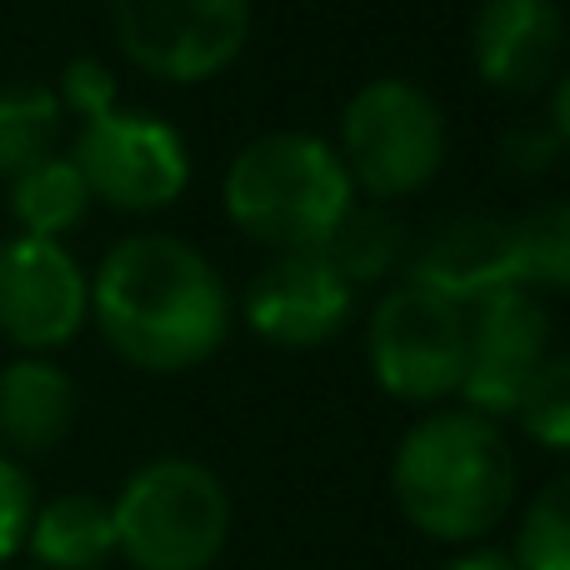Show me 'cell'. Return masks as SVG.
I'll return each mask as SVG.
<instances>
[{"mask_svg": "<svg viewBox=\"0 0 570 570\" xmlns=\"http://www.w3.org/2000/svg\"><path fill=\"white\" fill-rule=\"evenodd\" d=\"M90 321L126 365L180 375L206 365L230 331V295L196 246L180 236H126L90 281Z\"/></svg>", "mask_w": 570, "mask_h": 570, "instance_id": "obj_1", "label": "cell"}, {"mask_svg": "<svg viewBox=\"0 0 570 570\" xmlns=\"http://www.w3.org/2000/svg\"><path fill=\"white\" fill-rule=\"evenodd\" d=\"M391 495L421 535L475 546L515 501V455L501 421L441 405L401 435L391 455Z\"/></svg>", "mask_w": 570, "mask_h": 570, "instance_id": "obj_2", "label": "cell"}, {"mask_svg": "<svg viewBox=\"0 0 570 570\" xmlns=\"http://www.w3.org/2000/svg\"><path fill=\"white\" fill-rule=\"evenodd\" d=\"M351 206L355 186L341 150L311 130H271L246 140L226 170V216L240 236L276 256L321 250Z\"/></svg>", "mask_w": 570, "mask_h": 570, "instance_id": "obj_3", "label": "cell"}, {"mask_svg": "<svg viewBox=\"0 0 570 570\" xmlns=\"http://www.w3.org/2000/svg\"><path fill=\"white\" fill-rule=\"evenodd\" d=\"M116 556L136 570H210L230 541V491L190 455H156L110 501Z\"/></svg>", "mask_w": 570, "mask_h": 570, "instance_id": "obj_4", "label": "cell"}, {"mask_svg": "<svg viewBox=\"0 0 570 570\" xmlns=\"http://www.w3.org/2000/svg\"><path fill=\"white\" fill-rule=\"evenodd\" d=\"M341 166L371 200H401L445 166V116L421 86L381 76L351 96L341 116Z\"/></svg>", "mask_w": 570, "mask_h": 570, "instance_id": "obj_5", "label": "cell"}, {"mask_svg": "<svg viewBox=\"0 0 570 570\" xmlns=\"http://www.w3.org/2000/svg\"><path fill=\"white\" fill-rule=\"evenodd\" d=\"M371 375L405 405H441L461 395L465 375V311L435 291L405 281L381 295L365 325Z\"/></svg>", "mask_w": 570, "mask_h": 570, "instance_id": "obj_6", "label": "cell"}, {"mask_svg": "<svg viewBox=\"0 0 570 570\" xmlns=\"http://www.w3.org/2000/svg\"><path fill=\"white\" fill-rule=\"evenodd\" d=\"M110 30L146 76L200 86L246 50L250 0H110Z\"/></svg>", "mask_w": 570, "mask_h": 570, "instance_id": "obj_7", "label": "cell"}, {"mask_svg": "<svg viewBox=\"0 0 570 570\" xmlns=\"http://www.w3.org/2000/svg\"><path fill=\"white\" fill-rule=\"evenodd\" d=\"M70 160L90 200H106L116 210H166L190 186V150L180 130L146 110L116 106L80 120Z\"/></svg>", "mask_w": 570, "mask_h": 570, "instance_id": "obj_8", "label": "cell"}, {"mask_svg": "<svg viewBox=\"0 0 570 570\" xmlns=\"http://www.w3.org/2000/svg\"><path fill=\"white\" fill-rule=\"evenodd\" d=\"M546 361H551V315L535 291L511 285L485 295L465 311L461 405L491 421H511Z\"/></svg>", "mask_w": 570, "mask_h": 570, "instance_id": "obj_9", "label": "cell"}, {"mask_svg": "<svg viewBox=\"0 0 570 570\" xmlns=\"http://www.w3.org/2000/svg\"><path fill=\"white\" fill-rule=\"evenodd\" d=\"M90 321V276L60 240H0V335L26 355L60 351Z\"/></svg>", "mask_w": 570, "mask_h": 570, "instance_id": "obj_10", "label": "cell"}, {"mask_svg": "<svg viewBox=\"0 0 570 570\" xmlns=\"http://www.w3.org/2000/svg\"><path fill=\"white\" fill-rule=\"evenodd\" d=\"M355 311V285L325 250H285L246 285V325L281 351H315L335 341Z\"/></svg>", "mask_w": 570, "mask_h": 570, "instance_id": "obj_11", "label": "cell"}, {"mask_svg": "<svg viewBox=\"0 0 570 570\" xmlns=\"http://www.w3.org/2000/svg\"><path fill=\"white\" fill-rule=\"evenodd\" d=\"M471 56L485 86L505 96H535L561 76V6L556 0H481L471 20Z\"/></svg>", "mask_w": 570, "mask_h": 570, "instance_id": "obj_12", "label": "cell"}, {"mask_svg": "<svg viewBox=\"0 0 570 570\" xmlns=\"http://www.w3.org/2000/svg\"><path fill=\"white\" fill-rule=\"evenodd\" d=\"M411 281L435 291L441 301L461 305V311H471L475 301H485L495 291L521 285V276H515L511 220H501V216L445 220L421 246V256L411 261Z\"/></svg>", "mask_w": 570, "mask_h": 570, "instance_id": "obj_13", "label": "cell"}, {"mask_svg": "<svg viewBox=\"0 0 570 570\" xmlns=\"http://www.w3.org/2000/svg\"><path fill=\"white\" fill-rule=\"evenodd\" d=\"M76 425V381L46 355L0 371V445L10 455H50Z\"/></svg>", "mask_w": 570, "mask_h": 570, "instance_id": "obj_14", "label": "cell"}, {"mask_svg": "<svg viewBox=\"0 0 570 570\" xmlns=\"http://www.w3.org/2000/svg\"><path fill=\"white\" fill-rule=\"evenodd\" d=\"M40 570H100L116 556V521L110 505L90 491H66L56 501L36 505L26 535Z\"/></svg>", "mask_w": 570, "mask_h": 570, "instance_id": "obj_15", "label": "cell"}, {"mask_svg": "<svg viewBox=\"0 0 570 570\" xmlns=\"http://www.w3.org/2000/svg\"><path fill=\"white\" fill-rule=\"evenodd\" d=\"M90 210V190L80 180L70 156H46L30 170L10 176V216H16L20 236H46L60 240L76 230Z\"/></svg>", "mask_w": 570, "mask_h": 570, "instance_id": "obj_16", "label": "cell"}, {"mask_svg": "<svg viewBox=\"0 0 570 570\" xmlns=\"http://www.w3.org/2000/svg\"><path fill=\"white\" fill-rule=\"evenodd\" d=\"M325 256L331 266L341 271L351 285H371V281H385L405 266V250H411V236L405 226L391 216V210L375 200V206H351L341 216V226L331 230L325 240Z\"/></svg>", "mask_w": 570, "mask_h": 570, "instance_id": "obj_17", "label": "cell"}, {"mask_svg": "<svg viewBox=\"0 0 570 570\" xmlns=\"http://www.w3.org/2000/svg\"><path fill=\"white\" fill-rule=\"evenodd\" d=\"M60 106L56 90L46 86H10L0 90V176H20L36 160L56 156L60 140Z\"/></svg>", "mask_w": 570, "mask_h": 570, "instance_id": "obj_18", "label": "cell"}, {"mask_svg": "<svg viewBox=\"0 0 570 570\" xmlns=\"http://www.w3.org/2000/svg\"><path fill=\"white\" fill-rule=\"evenodd\" d=\"M515 236V276L525 291L570 295V200H546L511 220Z\"/></svg>", "mask_w": 570, "mask_h": 570, "instance_id": "obj_19", "label": "cell"}, {"mask_svg": "<svg viewBox=\"0 0 570 570\" xmlns=\"http://www.w3.org/2000/svg\"><path fill=\"white\" fill-rule=\"evenodd\" d=\"M511 561L521 570H570V471L541 485L525 505Z\"/></svg>", "mask_w": 570, "mask_h": 570, "instance_id": "obj_20", "label": "cell"}, {"mask_svg": "<svg viewBox=\"0 0 570 570\" xmlns=\"http://www.w3.org/2000/svg\"><path fill=\"white\" fill-rule=\"evenodd\" d=\"M515 421L531 435L535 445L556 455H570V351L551 355V361L535 371L525 401L515 405Z\"/></svg>", "mask_w": 570, "mask_h": 570, "instance_id": "obj_21", "label": "cell"}, {"mask_svg": "<svg viewBox=\"0 0 570 570\" xmlns=\"http://www.w3.org/2000/svg\"><path fill=\"white\" fill-rule=\"evenodd\" d=\"M30 515H36V485L16 455H0V566L26 546Z\"/></svg>", "mask_w": 570, "mask_h": 570, "instance_id": "obj_22", "label": "cell"}, {"mask_svg": "<svg viewBox=\"0 0 570 570\" xmlns=\"http://www.w3.org/2000/svg\"><path fill=\"white\" fill-rule=\"evenodd\" d=\"M56 96H60V106H66V110H76L80 120H90V116L116 110L120 86H116V76H110L106 60L80 56V60H70V66L60 70V90H56Z\"/></svg>", "mask_w": 570, "mask_h": 570, "instance_id": "obj_23", "label": "cell"}, {"mask_svg": "<svg viewBox=\"0 0 570 570\" xmlns=\"http://www.w3.org/2000/svg\"><path fill=\"white\" fill-rule=\"evenodd\" d=\"M561 136H556V126L551 130H541V126H531V130H511V136L501 140V166L505 170H515V176H546V170L561 160Z\"/></svg>", "mask_w": 570, "mask_h": 570, "instance_id": "obj_24", "label": "cell"}, {"mask_svg": "<svg viewBox=\"0 0 570 570\" xmlns=\"http://www.w3.org/2000/svg\"><path fill=\"white\" fill-rule=\"evenodd\" d=\"M441 570H521L511 561V551H491V546H471V551H461L455 561H445Z\"/></svg>", "mask_w": 570, "mask_h": 570, "instance_id": "obj_25", "label": "cell"}, {"mask_svg": "<svg viewBox=\"0 0 570 570\" xmlns=\"http://www.w3.org/2000/svg\"><path fill=\"white\" fill-rule=\"evenodd\" d=\"M551 126L561 136V146L570 150V66L556 76V96H551Z\"/></svg>", "mask_w": 570, "mask_h": 570, "instance_id": "obj_26", "label": "cell"}, {"mask_svg": "<svg viewBox=\"0 0 570 570\" xmlns=\"http://www.w3.org/2000/svg\"><path fill=\"white\" fill-rule=\"evenodd\" d=\"M36 570H40V566H36Z\"/></svg>", "mask_w": 570, "mask_h": 570, "instance_id": "obj_27", "label": "cell"}]
</instances>
